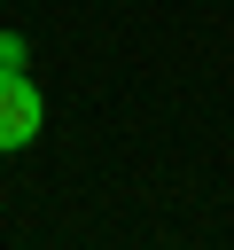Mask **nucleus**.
<instances>
[{
	"mask_svg": "<svg viewBox=\"0 0 234 250\" xmlns=\"http://www.w3.org/2000/svg\"><path fill=\"white\" fill-rule=\"evenodd\" d=\"M39 125H47L39 86H31L23 70H0V156H8V148H31V141H39Z\"/></svg>",
	"mask_w": 234,
	"mask_h": 250,
	"instance_id": "nucleus-1",
	"label": "nucleus"
},
{
	"mask_svg": "<svg viewBox=\"0 0 234 250\" xmlns=\"http://www.w3.org/2000/svg\"><path fill=\"white\" fill-rule=\"evenodd\" d=\"M0 70H23V39L16 31H0Z\"/></svg>",
	"mask_w": 234,
	"mask_h": 250,
	"instance_id": "nucleus-2",
	"label": "nucleus"
}]
</instances>
